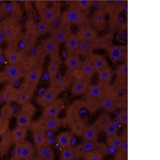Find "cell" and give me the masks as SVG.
I'll return each mask as SVG.
<instances>
[{
	"instance_id": "1",
	"label": "cell",
	"mask_w": 160,
	"mask_h": 160,
	"mask_svg": "<svg viewBox=\"0 0 160 160\" xmlns=\"http://www.w3.org/2000/svg\"><path fill=\"white\" fill-rule=\"evenodd\" d=\"M89 114L83 100L75 101L68 108L65 121L74 135H82L83 129L88 125Z\"/></svg>"
},
{
	"instance_id": "2",
	"label": "cell",
	"mask_w": 160,
	"mask_h": 160,
	"mask_svg": "<svg viewBox=\"0 0 160 160\" xmlns=\"http://www.w3.org/2000/svg\"><path fill=\"white\" fill-rule=\"evenodd\" d=\"M35 5L39 12L40 19L50 25L60 17L62 13L61 4L56 0H36Z\"/></svg>"
},
{
	"instance_id": "3",
	"label": "cell",
	"mask_w": 160,
	"mask_h": 160,
	"mask_svg": "<svg viewBox=\"0 0 160 160\" xmlns=\"http://www.w3.org/2000/svg\"><path fill=\"white\" fill-rule=\"evenodd\" d=\"M87 13L72 5L61 13L60 20L62 24L71 26L72 25L79 27L87 25L88 23V17Z\"/></svg>"
},
{
	"instance_id": "4",
	"label": "cell",
	"mask_w": 160,
	"mask_h": 160,
	"mask_svg": "<svg viewBox=\"0 0 160 160\" xmlns=\"http://www.w3.org/2000/svg\"><path fill=\"white\" fill-rule=\"evenodd\" d=\"M0 26L5 35L7 42L11 45L21 39L22 29L15 18L8 17L0 23Z\"/></svg>"
},
{
	"instance_id": "5",
	"label": "cell",
	"mask_w": 160,
	"mask_h": 160,
	"mask_svg": "<svg viewBox=\"0 0 160 160\" xmlns=\"http://www.w3.org/2000/svg\"><path fill=\"white\" fill-rule=\"evenodd\" d=\"M107 94L114 99L118 105L124 102L128 98L127 81L116 79L114 84L107 87Z\"/></svg>"
},
{
	"instance_id": "6",
	"label": "cell",
	"mask_w": 160,
	"mask_h": 160,
	"mask_svg": "<svg viewBox=\"0 0 160 160\" xmlns=\"http://www.w3.org/2000/svg\"><path fill=\"white\" fill-rule=\"evenodd\" d=\"M25 73L21 64L8 63L1 74V79L8 83H14L24 78Z\"/></svg>"
},
{
	"instance_id": "7",
	"label": "cell",
	"mask_w": 160,
	"mask_h": 160,
	"mask_svg": "<svg viewBox=\"0 0 160 160\" xmlns=\"http://www.w3.org/2000/svg\"><path fill=\"white\" fill-rule=\"evenodd\" d=\"M76 158H82L86 152L98 151L106 154L108 151V145L97 141H83L82 143L75 147Z\"/></svg>"
},
{
	"instance_id": "8",
	"label": "cell",
	"mask_w": 160,
	"mask_h": 160,
	"mask_svg": "<svg viewBox=\"0 0 160 160\" xmlns=\"http://www.w3.org/2000/svg\"><path fill=\"white\" fill-rule=\"evenodd\" d=\"M109 60L113 64L127 61L128 45L112 44L106 50Z\"/></svg>"
},
{
	"instance_id": "9",
	"label": "cell",
	"mask_w": 160,
	"mask_h": 160,
	"mask_svg": "<svg viewBox=\"0 0 160 160\" xmlns=\"http://www.w3.org/2000/svg\"><path fill=\"white\" fill-rule=\"evenodd\" d=\"M100 131L104 133L107 137L117 135V127L110 117L106 114H103L98 117L96 123Z\"/></svg>"
},
{
	"instance_id": "10",
	"label": "cell",
	"mask_w": 160,
	"mask_h": 160,
	"mask_svg": "<svg viewBox=\"0 0 160 160\" xmlns=\"http://www.w3.org/2000/svg\"><path fill=\"white\" fill-rule=\"evenodd\" d=\"M106 11L104 8H97L92 15L91 23L92 26L98 32L105 30L108 27Z\"/></svg>"
},
{
	"instance_id": "11",
	"label": "cell",
	"mask_w": 160,
	"mask_h": 160,
	"mask_svg": "<svg viewBox=\"0 0 160 160\" xmlns=\"http://www.w3.org/2000/svg\"><path fill=\"white\" fill-rule=\"evenodd\" d=\"M78 74L72 83L71 92L72 95L81 96L84 95L88 86L90 84L91 79L82 74L79 70H77Z\"/></svg>"
},
{
	"instance_id": "12",
	"label": "cell",
	"mask_w": 160,
	"mask_h": 160,
	"mask_svg": "<svg viewBox=\"0 0 160 160\" xmlns=\"http://www.w3.org/2000/svg\"><path fill=\"white\" fill-rule=\"evenodd\" d=\"M71 26L60 23L58 26L50 29V38L58 45L64 43L71 33Z\"/></svg>"
},
{
	"instance_id": "13",
	"label": "cell",
	"mask_w": 160,
	"mask_h": 160,
	"mask_svg": "<svg viewBox=\"0 0 160 160\" xmlns=\"http://www.w3.org/2000/svg\"><path fill=\"white\" fill-rule=\"evenodd\" d=\"M65 107L64 100L58 97L50 104L44 107L42 117H58Z\"/></svg>"
},
{
	"instance_id": "14",
	"label": "cell",
	"mask_w": 160,
	"mask_h": 160,
	"mask_svg": "<svg viewBox=\"0 0 160 160\" xmlns=\"http://www.w3.org/2000/svg\"><path fill=\"white\" fill-rule=\"evenodd\" d=\"M61 93L59 90L50 85L42 94L36 98V102L39 106L44 108L57 98Z\"/></svg>"
},
{
	"instance_id": "15",
	"label": "cell",
	"mask_w": 160,
	"mask_h": 160,
	"mask_svg": "<svg viewBox=\"0 0 160 160\" xmlns=\"http://www.w3.org/2000/svg\"><path fill=\"white\" fill-rule=\"evenodd\" d=\"M38 123L47 132H55L62 126L63 120L58 117L42 118Z\"/></svg>"
},
{
	"instance_id": "16",
	"label": "cell",
	"mask_w": 160,
	"mask_h": 160,
	"mask_svg": "<svg viewBox=\"0 0 160 160\" xmlns=\"http://www.w3.org/2000/svg\"><path fill=\"white\" fill-rule=\"evenodd\" d=\"M37 86L24 82L20 87L19 96L17 103L20 105L29 102L34 95L37 89Z\"/></svg>"
},
{
	"instance_id": "17",
	"label": "cell",
	"mask_w": 160,
	"mask_h": 160,
	"mask_svg": "<svg viewBox=\"0 0 160 160\" xmlns=\"http://www.w3.org/2000/svg\"><path fill=\"white\" fill-rule=\"evenodd\" d=\"M30 128L33 132V141L36 147L45 144H49L48 138L45 130L42 128L38 122L32 123Z\"/></svg>"
},
{
	"instance_id": "18",
	"label": "cell",
	"mask_w": 160,
	"mask_h": 160,
	"mask_svg": "<svg viewBox=\"0 0 160 160\" xmlns=\"http://www.w3.org/2000/svg\"><path fill=\"white\" fill-rule=\"evenodd\" d=\"M76 35L80 41L92 42L98 36V32L88 24L79 27Z\"/></svg>"
},
{
	"instance_id": "19",
	"label": "cell",
	"mask_w": 160,
	"mask_h": 160,
	"mask_svg": "<svg viewBox=\"0 0 160 160\" xmlns=\"http://www.w3.org/2000/svg\"><path fill=\"white\" fill-rule=\"evenodd\" d=\"M108 87L98 83L97 84H90L87 87L84 95L86 97H89L99 100L106 95Z\"/></svg>"
},
{
	"instance_id": "20",
	"label": "cell",
	"mask_w": 160,
	"mask_h": 160,
	"mask_svg": "<svg viewBox=\"0 0 160 160\" xmlns=\"http://www.w3.org/2000/svg\"><path fill=\"white\" fill-rule=\"evenodd\" d=\"M42 74V67L39 63L26 72L24 77V82L38 86Z\"/></svg>"
},
{
	"instance_id": "21",
	"label": "cell",
	"mask_w": 160,
	"mask_h": 160,
	"mask_svg": "<svg viewBox=\"0 0 160 160\" xmlns=\"http://www.w3.org/2000/svg\"><path fill=\"white\" fill-rule=\"evenodd\" d=\"M41 47L42 52L50 57L59 55V45L50 36L43 39Z\"/></svg>"
},
{
	"instance_id": "22",
	"label": "cell",
	"mask_w": 160,
	"mask_h": 160,
	"mask_svg": "<svg viewBox=\"0 0 160 160\" xmlns=\"http://www.w3.org/2000/svg\"><path fill=\"white\" fill-rule=\"evenodd\" d=\"M19 88L11 83H8L4 87L2 92L3 102L6 103L17 102L19 96Z\"/></svg>"
},
{
	"instance_id": "23",
	"label": "cell",
	"mask_w": 160,
	"mask_h": 160,
	"mask_svg": "<svg viewBox=\"0 0 160 160\" xmlns=\"http://www.w3.org/2000/svg\"><path fill=\"white\" fill-rule=\"evenodd\" d=\"M85 58L88 59L91 62L97 73L104 69L109 67L106 58L100 54L93 52Z\"/></svg>"
},
{
	"instance_id": "24",
	"label": "cell",
	"mask_w": 160,
	"mask_h": 160,
	"mask_svg": "<svg viewBox=\"0 0 160 160\" xmlns=\"http://www.w3.org/2000/svg\"><path fill=\"white\" fill-rule=\"evenodd\" d=\"M4 55L9 64H21L24 59V54L11 47H8L4 50Z\"/></svg>"
},
{
	"instance_id": "25",
	"label": "cell",
	"mask_w": 160,
	"mask_h": 160,
	"mask_svg": "<svg viewBox=\"0 0 160 160\" xmlns=\"http://www.w3.org/2000/svg\"><path fill=\"white\" fill-rule=\"evenodd\" d=\"M113 34L109 32L104 35H98L92 42L95 50H107L111 45L113 44Z\"/></svg>"
},
{
	"instance_id": "26",
	"label": "cell",
	"mask_w": 160,
	"mask_h": 160,
	"mask_svg": "<svg viewBox=\"0 0 160 160\" xmlns=\"http://www.w3.org/2000/svg\"><path fill=\"white\" fill-rule=\"evenodd\" d=\"M61 64V59L60 55H58L50 57V61L48 66V72L50 82H52L57 78Z\"/></svg>"
},
{
	"instance_id": "27",
	"label": "cell",
	"mask_w": 160,
	"mask_h": 160,
	"mask_svg": "<svg viewBox=\"0 0 160 160\" xmlns=\"http://www.w3.org/2000/svg\"><path fill=\"white\" fill-rule=\"evenodd\" d=\"M100 130L96 124L88 125L83 129L82 136L83 141H97L98 140Z\"/></svg>"
},
{
	"instance_id": "28",
	"label": "cell",
	"mask_w": 160,
	"mask_h": 160,
	"mask_svg": "<svg viewBox=\"0 0 160 160\" xmlns=\"http://www.w3.org/2000/svg\"><path fill=\"white\" fill-rule=\"evenodd\" d=\"M80 41L76 34L72 32L69 35L64 43L68 55L77 54Z\"/></svg>"
},
{
	"instance_id": "29",
	"label": "cell",
	"mask_w": 160,
	"mask_h": 160,
	"mask_svg": "<svg viewBox=\"0 0 160 160\" xmlns=\"http://www.w3.org/2000/svg\"><path fill=\"white\" fill-rule=\"evenodd\" d=\"M37 156L42 160H53L55 153L52 148L49 144H45L36 147Z\"/></svg>"
},
{
	"instance_id": "30",
	"label": "cell",
	"mask_w": 160,
	"mask_h": 160,
	"mask_svg": "<svg viewBox=\"0 0 160 160\" xmlns=\"http://www.w3.org/2000/svg\"><path fill=\"white\" fill-rule=\"evenodd\" d=\"M82 61L81 57L77 54L68 55L64 64L68 69L72 71L78 70L81 67Z\"/></svg>"
},
{
	"instance_id": "31",
	"label": "cell",
	"mask_w": 160,
	"mask_h": 160,
	"mask_svg": "<svg viewBox=\"0 0 160 160\" xmlns=\"http://www.w3.org/2000/svg\"><path fill=\"white\" fill-rule=\"evenodd\" d=\"M35 158L34 147L31 143L24 141L22 142L21 160H32Z\"/></svg>"
},
{
	"instance_id": "32",
	"label": "cell",
	"mask_w": 160,
	"mask_h": 160,
	"mask_svg": "<svg viewBox=\"0 0 160 160\" xmlns=\"http://www.w3.org/2000/svg\"><path fill=\"white\" fill-rule=\"evenodd\" d=\"M94 50L95 49L92 42L80 41L77 54L81 57L86 58L94 52Z\"/></svg>"
},
{
	"instance_id": "33",
	"label": "cell",
	"mask_w": 160,
	"mask_h": 160,
	"mask_svg": "<svg viewBox=\"0 0 160 160\" xmlns=\"http://www.w3.org/2000/svg\"><path fill=\"white\" fill-rule=\"evenodd\" d=\"M99 102L100 108L108 112H113L116 110L118 106L117 102L107 94L100 99Z\"/></svg>"
},
{
	"instance_id": "34",
	"label": "cell",
	"mask_w": 160,
	"mask_h": 160,
	"mask_svg": "<svg viewBox=\"0 0 160 160\" xmlns=\"http://www.w3.org/2000/svg\"><path fill=\"white\" fill-rule=\"evenodd\" d=\"M28 128L17 126L10 132L13 144L25 141L28 135Z\"/></svg>"
},
{
	"instance_id": "35",
	"label": "cell",
	"mask_w": 160,
	"mask_h": 160,
	"mask_svg": "<svg viewBox=\"0 0 160 160\" xmlns=\"http://www.w3.org/2000/svg\"><path fill=\"white\" fill-rule=\"evenodd\" d=\"M74 135L71 131L64 132L57 136L56 141L62 148L71 146L72 138Z\"/></svg>"
},
{
	"instance_id": "36",
	"label": "cell",
	"mask_w": 160,
	"mask_h": 160,
	"mask_svg": "<svg viewBox=\"0 0 160 160\" xmlns=\"http://www.w3.org/2000/svg\"><path fill=\"white\" fill-rule=\"evenodd\" d=\"M98 75V83L107 87L110 85L113 76V71L109 67L104 69L97 72Z\"/></svg>"
},
{
	"instance_id": "37",
	"label": "cell",
	"mask_w": 160,
	"mask_h": 160,
	"mask_svg": "<svg viewBox=\"0 0 160 160\" xmlns=\"http://www.w3.org/2000/svg\"><path fill=\"white\" fill-rule=\"evenodd\" d=\"M32 117L29 115L28 113L20 110L17 114V126L21 127L29 128L32 124Z\"/></svg>"
},
{
	"instance_id": "38",
	"label": "cell",
	"mask_w": 160,
	"mask_h": 160,
	"mask_svg": "<svg viewBox=\"0 0 160 160\" xmlns=\"http://www.w3.org/2000/svg\"><path fill=\"white\" fill-rule=\"evenodd\" d=\"M38 37L34 34L25 32L22 35L21 39L24 48L27 50H31L36 46Z\"/></svg>"
},
{
	"instance_id": "39",
	"label": "cell",
	"mask_w": 160,
	"mask_h": 160,
	"mask_svg": "<svg viewBox=\"0 0 160 160\" xmlns=\"http://www.w3.org/2000/svg\"><path fill=\"white\" fill-rule=\"evenodd\" d=\"M122 141L121 146L118 150L116 159L122 160L128 157V136L127 132H125L122 135Z\"/></svg>"
},
{
	"instance_id": "40",
	"label": "cell",
	"mask_w": 160,
	"mask_h": 160,
	"mask_svg": "<svg viewBox=\"0 0 160 160\" xmlns=\"http://www.w3.org/2000/svg\"><path fill=\"white\" fill-rule=\"evenodd\" d=\"M79 70L82 74L90 79L92 78L96 72L93 65L87 58H85L84 61H82Z\"/></svg>"
},
{
	"instance_id": "41",
	"label": "cell",
	"mask_w": 160,
	"mask_h": 160,
	"mask_svg": "<svg viewBox=\"0 0 160 160\" xmlns=\"http://www.w3.org/2000/svg\"><path fill=\"white\" fill-rule=\"evenodd\" d=\"M50 86L62 92L66 90L70 85V81L67 77L63 76L60 78H57L52 82H50Z\"/></svg>"
},
{
	"instance_id": "42",
	"label": "cell",
	"mask_w": 160,
	"mask_h": 160,
	"mask_svg": "<svg viewBox=\"0 0 160 160\" xmlns=\"http://www.w3.org/2000/svg\"><path fill=\"white\" fill-rule=\"evenodd\" d=\"M116 79L122 81H127L128 77V61L123 62L119 65L116 71Z\"/></svg>"
},
{
	"instance_id": "43",
	"label": "cell",
	"mask_w": 160,
	"mask_h": 160,
	"mask_svg": "<svg viewBox=\"0 0 160 160\" xmlns=\"http://www.w3.org/2000/svg\"><path fill=\"white\" fill-rule=\"evenodd\" d=\"M59 154V158L61 160H73L76 158L75 147L71 146L62 148Z\"/></svg>"
},
{
	"instance_id": "44",
	"label": "cell",
	"mask_w": 160,
	"mask_h": 160,
	"mask_svg": "<svg viewBox=\"0 0 160 160\" xmlns=\"http://www.w3.org/2000/svg\"><path fill=\"white\" fill-rule=\"evenodd\" d=\"M86 108L91 115L94 114L100 108L99 100L95 98L86 97Z\"/></svg>"
},
{
	"instance_id": "45",
	"label": "cell",
	"mask_w": 160,
	"mask_h": 160,
	"mask_svg": "<svg viewBox=\"0 0 160 160\" xmlns=\"http://www.w3.org/2000/svg\"><path fill=\"white\" fill-rule=\"evenodd\" d=\"M122 141V136H119L118 135L107 137L106 139V143L108 146L115 149L117 151L120 148Z\"/></svg>"
},
{
	"instance_id": "46",
	"label": "cell",
	"mask_w": 160,
	"mask_h": 160,
	"mask_svg": "<svg viewBox=\"0 0 160 160\" xmlns=\"http://www.w3.org/2000/svg\"><path fill=\"white\" fill-rule=\"evenodd\" d=\"M50 24L40 19L36 23V30L38 37L45 35L50 32Z\"/></svg>"
},
{
	"instance_id": "47",
	"label": "cell",
	"mask_w": 160,
	"mask_h": 160,
	"mask_svg": "<svg viewBox=\"0 0 160 160\" xmlns=\"http://www.w3.org/2000/svg\"><path fill=\"white\" fill-rule=\"evenodd\" d=\"M2 149V152L7 151L11 147L12 144H13L10 135V132L9 131L5 135L2 136V140L0 142Z\"/></svg>"
},
{
	"instance_id": "48",
	"label": "cell",
	"mask_w": 160,
	"mask_h": 160,
	"mask_svg": "<svg viewBox=\"0 0 160 160\" xmlns=\"http://www.w3.org/2000/svg\"><path fill=\"white\" fill-rule=\"evenodd\" d=\"M115 39L119 43L123 45H128V29H121L117 31Z\"/></svg>"
},
{
	"instance_id": "49",
	"label": "cell",
	"mask_w": 160,
	"mask_h": 160,
	"mask_svg": "<svg viewBox=\"0 0 160 160\" xmlns=\"http://www.w3.org/2000/svg\"><path fill=\"white\" fill-rule=\"evenodd\" d=\"M14 109L10 103H6L1 109V116L10 120L14 115Z\"/></svg>"
},
{
	"instance_id": "50",
	"label": "cell",
	"mask_w": 160,
	"mask_h": 160,
	"mask_svg": "<svg viewBox=\"0 0 160 160\" xmlns=\"http://www.w3.org/2000/svg\"><path fill=\"white\" fill-rule=\"evenodd\" d=\"M104 154L98 151H92L86 152L82 158L85 160H102Z\"/></svg>"
},
{
	"instance_id": "51",
	"label": "cell",
	"mask_w": 160,
	"mask_h": 160,
	"mask_svg": "<svg viewBox=\"0 0 160 160\" xmlns=\"http://www.w3.org/2000/svg\"><path fill=\"white\" fill-rule=\"evenodd\" d=\"M10 120L0 116V136L2 137L9 132Z\"/></svg>"
},
{
	"instance_id": "52",
	"label": "cell",
	"mask_w": 160,
	"mask_h": 160,
	"mask_svg": "<svg viewBox=\"0 0 160 160\" xmlns=\"http://www.w3.org/2000/svg\"><path fill=\"white\" fill-rule=\"evenodd\" d=\"M116 119L120 125L125 126L128 123V112L126 110H122L117 115Z\"/></svg>"
},
{
	"instance_id": "53",
	"label": "cell",
	"mask_w": 160,
	"mask_h": 160,
	"mask_svg": "<svg viewBox=\"0 0 160 160\" xmlns=\"http://www.w3.org/2000/svg\"><path fill=\"white\" fill-rule=\"evenodd\" d=\"M25 29L26 32L34 34L38 37L36 30V23L31 20H28L26 22Z\"/></svg>"
},
{
	"instance_id": "54",
	"label": "cell",
	"mask_w": 160,
	"mask_h": 160,
	"mask_svg": "<svg viewBox=\"0 0 160 160\" xmlns=\"http://www.w3.org/2000/svg\"><path fill=\"white\" fill-rule=\"evenodd\" d=\"M22 142H22H17V143L14 144L13 154L12 158V159L14 160H21V153Z\"/></svg>"
},
{
	"instance_id": "55",
	"label": "cell",
	"mask_w": 160,
	"mask_h": 160,
	"mask_svg": "<svg viewBox=\"0 0 160 160\" xmlns=\"http://www.w3.org/2000/svg\"><path fill=\"white\" fill-rule=\"evenodd\" d=\"M6 42H7V39H6L5 35L0 26V45H2Z\"/></svg>"
},
{
	"instance_id": "56",
	"label": "cell",
	"mask_w": 160,
	"mask_h": 160,
	"mask_svg": "<svg viewBox=\"0 0 160 160\" xmlns=\"http://www.w3.org/2000/svg\"><path fill=\"white\" fill-rule=\"evenodd\" d=\"M3 55H4V50L2 47V45H0V61L2 60Z\"/></svg>"
},
{
	"instance_id": "57",
	"label": "cell",
	"mask_w": 160,
	"mask_h": 160,
	"mask_svg": "<svg viewBox=\"0 0 160 160\" xmlns=\"http://www.w3.org/2000/svg\"><path fill=\"white\" fill-rule=\"evenodd\" d=\"M3 102V96L2 92H0V104H2Z\"/></svg>"
},
{
	"instance_id": "58",
	"label": "cell",
	"mask_w": 160,
	"mask_h": 160,
	"mask_svg": "<svg viewBox=\"0 0 160 160\" xmlns=\"http://www.w3.org/2000/svg\"><path fill=\"white\" fill-rule=\"evenodd\" d=\"M62 1H65V2H68V3H71L72 1H73V0H62Z\"/></svg>"
},
{
	"instance_id": "59",
	"label": "cell",
	"mask_w": 160,
	"mask_h": 160,
	"mask_svg": "<svg viewBox=\"0 0 160 160\" xmlns=\"http://www.w3.org/2000/svg\"><path fill=\"white\" fill-rule=\"evenodd\" d=\"M2 147H1V144H0V153H2Z\"/></svg>"
},
{
	"instance_id": "60",
	"label": "cell",
	"mask_w": 160,
	"mask_h": 160,
	"mask_svg": "<svg viewBox=\"0 0 160 160\" xmlns=\"http://www.w3.org/2000/svg\"><path fill=\"white\" fill-rule=\"evenodd\" d=\"M17 1H19V0H17ZM21 1H29V0H21Z\"/></svg>"
},
{
	"instance_id": "61",
	"label": "cell",
	"mask_w": 160,
	"mask_h": 160,
	"mask_svg": "<svg viewBox=\"0 0 160 160\" xmlns=\"http://www.w3.org/2000/svg\"><path fill=\"white\" fill-rule=\"evenodd\" d=\"M43 1H52V0H43Z\"/></svg>"
}]
</instances>
